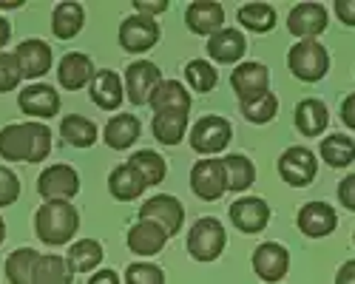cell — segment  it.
<instances>
[{
  "mask_svg": "<svg viewBox=\"0 0 355 284\" xmlns=\"http://www.w3.org/2000/svg\"><path fill=\"white\" fill-rule=\"evenodd\" d=\"M134 9H137V15L154 20V15H162V12L168 9V3H165V0H157V3H145V0H137Z\"/></svg>",
  "mask_w": 355,
  "mask_h": 284,
  "instance_id": "obj_44",
  "label": "cell"
},
{
  "mask_svg": "<svg viewBox=\"0 0 355 284\" xmlns=\"http://www.w3.org/2000/svg\"><path fill=\"white\" fill-rule=\"evenodd\" d=\"M290 267V253L279 242H264L253 250V270L261 281H282Z\"/></svg>",
  "mask_w": 355,
  "mask_h": 284,
  "instance_id": "obj_13",
  "label": "cell"
},
{
  "mask_svg": "<svg viewBox=\"0 0 355 284\" xmlns=\"http://www.w3.org/2000/svg\"><path fill=\"white\" fill-rule=\"evenodd\" d=\"M77 231H80V213L74 211V205L63 202V199H49L35 213V233L40 242L51 247L69 245Z\"/></svg>",
  "mask_w": 355,
  "mask_h": 284,
  "instance_id": "obj_2",
  "label": "cell"
},
{
  "mask_svg": "<svg viewBox=\"0 0 355 284\" xmlns=\"http://www.w3.org/2000/svg\"><path fill=\"white\" fill-rule=\"evenodd\" d=\"M287 26L295 37H304V40H313L315 35H321L327 28V9L321 3H299L290 17H287Z\"/></svg>",
  "mask_w": 355,
  "mask_h": 284,
  "instance_id": "obj_19",
  "label": "cell"
},
{
  "mask_svg": "<svg viewBox=\"0 0 355 284\" xmlns=\"http://www.w3.org/2000/svg\"><path fill=\"white\" fill-rule=\"evenodd\" d=\"M88 284H120V276L114 270H97L92 278H88Z\"/></svg>",
  "mask_w": 355,
  "mask_h": 284,
  "instance_id": "obj_48",
  "label": "cell"
},
{
  "mask_svg": "<svg viewBox=\"0 0 355 284\" xmlns=\"http://www.w3.org/2000/svg\"><path fill=\"white\" fill-rule=\"evenodd\" d=\"M268 85H270L268 66L256 63V60L239 63L233 69V74H230V89L236 91L239 103H248V100H256L261 94H268Z\"/></svg>",
  "mask_w": 355,
  "mask_h": 284,
  "instance_id": "obj_9",
  "label": "cell"
},
{
  "mask_svg": "<svg viewBox=\"0 0 355 284\" xmlns=\"http://www.w3.org/2000/svg\"><path fill=\"white\" fill-rule=\"evenodd\" d=\"M20 199V179L12 168L0 165V208H9Z\"/></svg>",
  "mask_w": 355,
  "mask_h": 284,
  "instance_id": "obj_42",
  "label": "cell"
},
{
  "mask_svg": "<svg viewBox=\"0 0 355 284\" xmlns=\"http://www.w3.org/2000/svg\"><path fill=\"white\" fill-rule=\"evenodd\" d=\"M125 284H165V273L157 265L137 262L125 270Z\"/></svg>",
  "mask_w": 355,
  "mask_h": 284,
  "instance_id": "obj_40",
  "label": "cell"
},
{
  "mask_svg": "<svg viewBox=\"0 0 355 284\" xmlns=\"http://www.w3.org/2000/svg\"><path fill=\"white\" fill-rule=\"evenodd\" d=\"M145 188H148L145 179L137 174L128 162L120 165V168H114L111 177H108V190L114 193V199H120V202H131V199L142 196Z\"/></svg>",
  "mask_w": 355,
  "mask_h": 284,
  "instance_id": "obj_28",
  "label": "cell"
},
{
  "mask_svg": "<svg viewBox=\"0 0 355 284\" xmlns=\"http://www.w3.org/2000/svg\"><path fill=\"white\" fill-rule=\"evenodd\" d=\"M159 43V23L142 15H131L120 26V46L131 54H142Z\"/></svg>",
  "mask_w": 355,
  "mask_h": 284,
  "instance_id": "obj_10",
  "label": "cell"
},
{
  "mask_svg": "<svg viewBox=\"0 0 355 284\" xmlns=\"http://www.w3.org/2000/svg\"><path fill=\"white\" fill-rule=\"evenodd\" d=\"M51 151V131L37 123H12L0 128V157L9 162H43Z\"/></svg>",
  "mask_w": 355,
  "mask_h": 284,
  "instance_id": "obj_1",
  "label": "cell"
},
{
  "mask_svg": "<svg viewBox=\"0 0 355 284\" xmlns=\"http://www.w3.org/2000/svg\"><path fill=\"white\" fill-rule=\"evenodd\" d=\"M327 123H330V111L321 100L307 97L295 105V128H299L304 136H318L324 128H327Z\"/></svg>",
  "mask_w": 355,
  "mask_h": 284,
  "instance_id": "obj_27",
  "label": "cell"
},
{
  "mask_svg": "<svg viewBox=\"0 0 355 284\" xmlns=\"http://www.w3.org/2000/svg\"><path fill=\"white\" fill-rule=\"evenodd\" d=\"M92 77H94V63H92V57L83 51H69L60 60V69H57V80H60V85L69 91H77L83 85H88Z\"/></svg>",
  "mask_w": 355,
  "mask_h": 284,
  "instance_id": "obj_20",
  "label": "cell"
},
{
  "mask_svg": "<svg viewBox=\"0 0 355 284\" xmlns=\"http://www.w3.org/2000/svg\"><path fill=\"white\" fill-rule=\"evenodd\" d=\"M151 131H154V136L162 142V145H180L185 131H188V114H182V111L154 114Z\"/></svg>",
  "mask_w": 355,
  "mask_h": 284,
  "instance_id": "obj_29",
  "label": "cell"
},
{
  "mask_svg": "<svg viewBox=\"0 0 355 284\" xmlns=\"http://www.w3.org/2000/svg\"><path fill=\"white\" fill-rule=\"evenodd\" d=\"M23 0H0V9H20Z\"/></svg>",
  "mask_w": 355,
  "mask_h": 284,
  "instance_id": "obj_50",
  "label": "cell"
},
{
  "mask_svg": "<svg viewBox=\"0 0 355 284\" xmlns=\"http://www.w3.org/2000/svg\"><path fill=\"white\" fill-rule=\"evenodd\" d=\"M182 219H185V208L176 196L171 193H159V196H151L148 202L139 208V222H154L159 224L168 236H176L182 227Z\"/></svg>",
  "mask_w": 355,
  "mask_h": 284,
  "instance_id": "obj_6",
  "label": "cell"
},
{
  "mask_svg": "<svg viewBox=\"0 0 355 284\" xmlns=\"http://www.w3.org/2000/svg\"><path fill=\"white\" fill-rule=\"evenodd\" d=\"M148 105L154 108V114H165V111H182V114H188L191 111V94L182 89V82L162 80L157 89L151 91Z\"/></svg>",
  "mask_w": 355,
  "mask_h": 284,
  "instance_id": "obj_22",
  "label": "cell"
},
{
  "mask_svg": "<svg viewBox=\"0 0 355 284\" xmlns=\"http://www.w3.org/2000/svg\"><path fill=\"white\" fill-rule=\"evenodd\" d=\"M60 136L66 139V145L92 148L97 142V125L92 120L80 117V114H69V117L60 123Z\"/></svg>",
  "mask_w": 355,
  "mask_h": 284,
  "instance_id": "obj_32",
  "label": "cell"
},
{
  "mask_svg": "<svg viewBox=\"0 0 355 284\" xmlns=\"http://www.w3.org/2000/svg\"><path fill=\"white\" fill-rule=\"evenodd\" d=\"M239 23L245 28H250V32H256V35H264L276 26V12L268 3H248V6L239 9Z\"/></svg>",
  "mask_w": 355,
  "mask_h": 284,
  "instance_id": "obj_37",
  "label": "cell"
},
{
  "mask_svg": "<svg viewBox=\"0 0 355 284\" xmlns=\"http://www.w3.org/2000/svg\"><path fill=\"white\" fill-rule=\"evenodd\" d=\"M276 111H279V100H276L273 91L261 94V97H256V100L242 103V117H245L248 123H256V125L270 123V120L276 117Z\"/></svg>",
  "mask_w": 355,
  "mask_h": 284,
  "instance_id": "obj_38",
  "label": "cell"
},
{
  "mask_svg": "<svg viewBox=\"0 0 355 284\" xmlns=\"http://www.w3.org/2000/svg\"><path fill=\"white\" fill-rule=\"evenodd\" d=\"M37 259H40V253L32 247H20V250L9 253V259H6L9 284H32V273H35Z\"/></svg>",
  "mask_w": 355,
  "mask_h": 284,
  "instance_id": "obj_35",
  "label": "cell"
},
{
  "mask_svg": "<svg viewBox=\"0 0 355 284\" xmlns=\"http://www.w3.org/2000/svg\"><path fill=\"white\" fill-rule=\"evenodd\" d=\"M336 12H338L341 23L355 26V0H336Z\"/></svg>",
  "mask_w": 355,
  "mask_h": 284,
  "instance_id": "obj_45",
  "label": "cell"
},
{
  "mask_svg": "<svg viewBox=\"0 0 355 284\" xmlns=\"http://www.w3.org/2000/svg\"><path fill=\"white\" fill-rule=\"evenodd\" d=\"M103 262V245L94 239H80L69 247L66 265L71 267V273H92L97 270Z\"/></svg>",
  "mask_w": 355,
  "mask_h": 284,
  "instance_id": "obj_30",
  "label": "cell"
},
{
  "mask_svg": "<svg viewBox=\"0 0 355 284\" xmlns=\"http://www.w3.org/2000/svg\"><path fill=\"white\" fill-rule=\"evenodd\" d=\"M3 239H6V222L0 219V245H3Z\"/></svg>",
  "mask_w": 355,
  "mask_h": 284,
  "instance_id": "obj_51",
  "label": "cell"
},
{
  "mask_svg": "<svg viewBox=\"0 0 355 284\" xmlns=\"http://www.w3.org/2000/svg\"><path fill=\"white\" fill-rule=\"evenodd\" d=\"M20 82V66H17V57L9 51H0V94L15 91Z\"/></svg>",
  "mask_w": 355,
  "mask_h": 284,
  "instance_id": "obj_41",
  "label": "cell"
},
{
  "mask_svg": "<svg viewBox=\"0 0 355 284\" xmlns=\"http://www.w3.org/2000/svg\"><path fill=\"white\" fill-rule=\"evenodd\" d=\"M321 159L327 162L330 168H347L355 159V142L344 134H333L321 139Z\"/></svg>",
  "mask_w": 355,
  "mask_h": 284,
  "instance_id": "obj_34",
  "label": "cell"
},
{
  "mask_svg": "<svg viewBox=\"0 0 355 284\" xmlns=\"http://www.w3.org/2000/svg\"><path fill=\"white\" fill-rule=\"evenodd\" d=\"M222 165H225V174H227V190L239 193V190H248L256 182V168H253V162L248 157L227 154L222 159Z\"/></svg>",
  "mask_w": 355,
  "mask_h": 284,
  "instance_id": "obj_33",
  "label": "cell"
},
{
  "mask_svg": "<svg viewBox=\"0 0 355 284\" xmlns=\"http://www.w3.org/2000/svg\"><path fill=\"white\" fill-rule=\"evenodd\" d=\"M83 23H85V12H83V6L77 3V0H63V3H57L54 12H51V32L60 40L77 37Z\"/></svg>",
  "mask_w": 355,
  "mask_h": 284,
  "instance_id": "obj_25",
  "label": "cell"
},
{
  "mask_svg": "<svg viewBox=\"0 0 355 284\" xmlns=\"http://www.w3.org/2000/svg\"><path fill=\"white\" fill-rule=\"evenodd\" d=\"M245 48H248V40L239 28H219L216 35L208 37V54L216 63H225V66L239 63Z\"/></svg>",
  "mask_w": 355,
  "mask_h": 284,
  "instance_id": "obj_21",
  "label": "cell"
},
{
  "mask_svg": "<svg viewBox=\"0 0 355 284\" xmlns=\"http://www.w3.org/2000/svg\"><path fill=\"white\" fill-rule=\"evenodd\" d=\"M128 165L145 179V185H159V182L165 179V174H168L165 159H162L159 154H154V151H148V148H145V151H137V154L128 159Z\"/></svg>",
  "mask_w": 355,
  "mask_h": 284,
  "instance_id": "obj_36",
  "label": "cell"
},
{
  "mask_svg": "<svg viewBox=\"0 0 355 284\" xmlns=\"http://www.w3.org/2000/svg\"><path fill=\"white\" fill-rule=\"evenodd\" d=\"M230 139H233V125L219 114H208L191 128V148L202 157L225 151Z\"/></svg>",
  "mask_w": 355,
  "mask_h": 284,
  "instance_id": "obj_5",
  "label": "cell"
},
{
  "mask_svg": "<svg viewBox=\"0 0 355 284\" xmlns=\"http://www.w3.org/2000/svg\"><path fill=\"white\" fill-rule=\"evenodd\" d=\"M162 82V74L154 63L148 60H137L125 69V91H128V100L134 105H148L151 100V91Z\"/></svg>",
  "mask_w": 355,
  "mask_h": 284,
  "instance_id": "obj_15",
  "label": "cell"
},
{
  "mask_svg": "<svg viewBox=\"0 0 355 284\" xmlns=\"http://www.w3.org/2000/svg\"><path fill=\"white\" fill-rule=\"evenodd\" d=\"M352 242H355V236H352Z\"/></svg>",
  "mask_w": 355,
  "mask_h": 284,
  "instance_id": "obj_52",
  "label": "cell"
},
{
  "mask_svg": "<svg viewBox=\"0 0 355 284\" xmlns=\"http://www.w3.org/2000/svg\"><path fill=\"white\" fill-rule=\"evenodd\" d=\"M191 188L205 202H216L227 190V174L222 159H199L191 168Z\"/></svg>",
  "mask_w": 355,
  "mask_h": 284,
  "instance_id": "obj_8",
  "label": "cell"
},
{
  "mask_svg": "<svg viewBox=\"0 0 355 284\" xmlns=\"http://www.w3.org/2000/svg\"><path fill=\"white\" fill-rule=\"evenodd\" d=\"M139 134H142V125L134 114H116L105 125V145L114 151H125L139 139Z\"/></svg>",
  "mask_w": 355,
  "mask_h": 284,
  "instance_id": "obj_26",
  "label": "cell"
},
{
  "mask_svg": "<svg viewBox=\"0 0 355 284\" xmlns=\"http://www.w3.org/2000/svg\"><path fill=\"white\" fill-rule=\"evenodd\" d=\"M125 242H128V247H131L137 256H157V253L165 247L168 233L162 231L159 224H154V222H137L131 231H128Z\"/></svg>",
  "mask_w": 355,
  "mask_h": 284,
  "instance_id": "obj_24",
  "label": "cell"
},
{
  "mask_svg": "<svg viewBox=\"0 0 355 284\" xmlns=\"http://www.w3.org/2000/svg\"><path fill=\"white\" fill-rule=\"evenodd\" d=\"M227 245V236H225V227L219 219L214 216H202L193 222L191 233H188V253L193 256L196 262H214L222 256Z\"/></svg>",
  "mask_w": 355,
  "mask_h": 284,
  "instance_id": "obj_3",
  "label": "cell"
},
{
  "mask_svg": "<svg viewBox=\"0 0 355 284\" xmlns=\"http://www.w3.org/2000/svg\"><path fill=\"white\" fill-rule=\"evenodd\" d=\"M17 105H20L23 114H28V117L49 120L60 111V94L46 82H32L17 94Z\"/></svg>",
  "mask_w": 355,
  "mask_h": 284,
  "instance_id": "obj_12",
  "label": "cell"
},
{
  "mask_svg": "<svg viewBox=\"0 0 355 284\" xmlns=\"http://www.w3.org/2000/svg\"><path fill=\"white\" fill-rule=\"evenodd\" d=\"M74 281V273L71 267L66 265L63 256H40L37 265H35V273H32V284H71Z\"/></svg>",
  "mask_w": 355,
  "mask_h": 284,
  "instance_id": "obj_31",
  "label": "cell"
},
{
  "mask_svg": "<svg viewBox=\"0 0 355 284\" xmlns=\"http://www.w3.org/2000/svg\"><path fill=\"white\" fill-rule=\"evenodd\" d=\"M123 80L120 74H114V71H97L92 77V100L103 108V111H114V108H120L125 94H123Z\"/></svg>",
  "mask_w": 355,
  "mask_h": 284,
  "instance_id": "obj_23",
  "label": "cell"
},
{
  "mask_svg": "<svg viewBox=\"0 0 355 284\" xmlns=\"http://www.w3.org/2000/svg\"><path fill=\"white\" fill-rule=\"evenodd\" d=\"M336 284H355V259H349V262H344V265L338 267Z\"/></svg>",
  "mask_w": 355,
  "mask_h": 284,
  "instance_id": "obj_47",
  "label": "cell"
},
{
  "mask_svg": "<svg viewBox=\"0 0 355 284\" xmlns=\"http://www.w3.org/2000/svg\"><path fill=\"white\" fill-rule=\"evenodd\" d=\"M230 222L242 233H259L270 222V208L259 196H242L230 205Z\"/></svg>",
  "mask_w": 355,
  "mask_h": 284,
  "instance_id": "obj_14",
  "label": "cell"
},
{
  "mask_svg": "<svg viewBox=\"0 0 355 284\" xmlns=\"http://www.w3.org/2000/svg\"><path fill=\"white\" fill-rule=\"evenodd\" d=\"M17 57V66H20V77L26 80H37L51 69V48L49 43L32 37V40H23L15 51Z\"/></svg>",
  "mask_w": 355,
  "mask_h": 284,
  "instance_id": "obj_17",
  "label": "cell"
},
{
  "mask_svg": "<svg viewBox=\"0 0 355 284\" xmlns=\"http://www.w3.org/2000/svg\"><path fill=\"white\" fill-rule=\"evenodd\" d=\"M185 77H188V85L193 91H199V94L214 91L216 82H219V74H216V69L208 60H191L185 66Z\"/></svg>",
  "mask_w": 355,
  "mask_h": 284,
  "instance_id": "obj_39",
  "label": "cell"
},
{
  "mask_svg": "<svg viewBox=\"0 0 355 284\" xmlns=\"http://www.w3.org/2000/svg\"><path fill=\"white\" fill-rule=\"evenodd\" d=\"M9 37H12V23L6 17H0V51H3V46L9 43Z\"/></svg>",
  "mask_w": 355,
  "mask_h": 284,
  "instance_id": "obj_49",
  "label": "cell"
},
{
  "mask_svg": "<svg viewBox=\"0 0 355 284\" xmlns=\"http://www.w3.org/2000/svg\"><path fill=\"white\" fill-rule=\"evenodd\" d=\"M287 66H290L293 77H299L304 82H315V80H321L324 74H327L330 54H327V48H324L321 43H315V40H302V43H295L290 48Z\"/></svg>",
  "mask_w": 355,
  "mask_h": 284,
  "instance_id": "obj_4",
  "label": "cell"
},
{
  "mask_svg": "<svg viewBox=\"0 0 355 284\" xmlns=\"http://www.w3.org/2000/svg\"><path fill=\"white\" fill-rule=\"evenodd\" d=\"M315 170H318L315 154L304 145H293L279 157V174L293 188H307L315 179Z\"/></svg>",
  "mask_w": 355,
  "mask_h": 284,
  "instance_id": "obj_7",
  "label": "cell"
},
{
  "mask_svg": "<svg viewBox=\"0 0 355 284\" xmlns=\"http://www.w3.org/2000/svg\"><path fill=\"white\" fill-rule=\"evenodd\" d=\"M37 190L46 202L49 199H63V202H69L80 190V177L71 165H49L37 179Z\"/></svg>",
  "mask_w": 355,
  "mask_h": 284,
  "instance_id": "obj_11",
  "label": "cell"
},
{
  "mask_svg": "<svg viewBox=\"0 0 355 284\" xmlns=\"http://www.w3.org/2000/svg\"><path fill=\"white\" fill-rule=\"evenodd\" d=\"M299 231L310 239H321V236H330L336 231V211L327 205V202H307L302 211H299Z\"/></svg>",
  "mask_w": 355,
  "mask_h": 284,
  "instance_id": "obj_18",
  "label": "cell"
},
{
  "mask_svg": "<svg viewBox=\"0 0 355 284\" xmlns=\"http://www.w3.org/2000/svg\"><path fill=\"white\" fill-rule=\"evenodd\" d=\"M185 23L193 35L211 37L219 28H225V9L216 0H193V3L185 9Z\"/></svg>",
  "mask_w": 355,
  "mask_h": 284,
  "instance_id": "obj_16",
  "label": "cell"
},
{
  "mask_svg": "<svg viewBox=\"0 0 355 284\" xmlns=\"http://www.w3.org/2000/svg\"><path fill=\"white\" fill-rule=\"evenodd\" d=\"M338 199L347 211H355V174H349L341 185H338Z\"/></svg>",
  "mask_w": 355,
  "mask_h": 284,
  "instance_id": "obj_43",
  "label": "cell"
},
{
  "mask_svg": "<svg viewBox=\"0 0 355 284\" xmlns=\"http://www.w3.org/2000/svg\"><path fill=\"white\" fill-rule=\"evenodd\" d=\"M341 120H344L347 128L355 131V94H349V97L341 103Z\"/></svg>",
  "mask_w": 355,
  "mask_h": 284,
  "instance_id": "obj_46",
  "label": "cell"
}]
</instances>
